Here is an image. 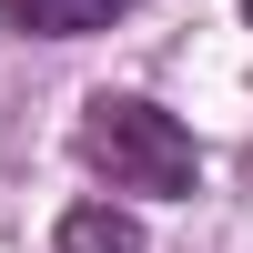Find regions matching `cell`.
Masks as SVG:
<instances>
[{"instance_id": "6da1fadb", "label": "cell", "mask_w": 253, "mask_h": 253, "mask_svg": "<svg viewBox=\"0 0 253 253\" xmlns=\"http://www.w3.org/2000/svg\"><path fill=\"white\" fill-rule=\"evenodd\" d=\"M71 142H81V162H91L112 193H142V203H193V182H203L193 132H182L162 101H142V91H91Z\"/></svg>"}, {"instance_id": "7a4b0ae2", "label": "cell", "mask_w": 253, "mask_h": 253, "mask_svg": "<svg viewBox=\"0 0 253 253\" xmlns=\"http://www.w3.org/2000/svg\"><path fill=\"white\" fill-rule=\"evenodd\" d=\"M122 10H132V0H0V20L31 31V41H91V31H112Z\"/></svg>"}, {"instance_id": "3957f363", "label": "cell", "mask_w": 253, "mask_h": 253, "mask_svg": "<svg viewBox=\"0 0 253 253\" xmlns=\"http://www.w3.org/2000/svg\"><path fill=\"white\" fill-rule=\"evenodd\" d=\"M51 253H142V223L122 203H71L51 223Z\"/></svg>"}, {"instance_id": "277c9868", "label": "cell", "mask_w": 253, "mask_h": 253, "mask_svg": "<svg viewBox=\"0 0 253 253\" xmlns=\"http://www.w3.org/2000/svg\"><path fill=\"white\" fill-rule=\"evenodd\" d=\"M243 20H253V0H243Z\"/></svg>"}]
</instances>
